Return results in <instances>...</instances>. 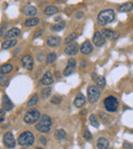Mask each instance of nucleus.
Returning a JSON list of instances; mask_svg holds the SVG:
<instances>
[{
    "label": "nucleus",
    "mask_w": 133,
    "mask_h": 149,
    "mask_svg": "<svg viewBox=\"0 0 133 149\" xmlns=\"http://www.w3.org/2000/svg\"><path fill=\"white\" fill-rule=\"evenodd\" d=\"M115 19V13L113 9H106L98 13L97 15V23L100 26H104L106 24L112 23Z\"/></svg>",
    "instance_id": "1"
},
{
    "label": "nucleus",
    "mask_w": 133,
    "mask_h": 149,
    "mask_svg": "<svg viewBox=\"0 0 133 149\" xmlns=\"http://www.w3.org/2000/svg\"><path fill=\"white\" fill-rule=\"evenodd\" d=\"M51 124L52 120L50 118V116H47V114H44V116H41L39 123L36 126V130L41 133H48L50 131V129H51Z\"/></svg>",
    "instance_id": "2"
},
{
    "label": "nucleus",
    "mask_w": 133,
    "mask_h": 149,
    "mask_svg": "<svg viewBox=\"0 0 133 149\" xmlns=\"http://www.w3.org/2000/svg\"><path fill=\"white\" fill-rule=\"evenodd\" d=\"M34 142H35V137H34L33 133L30 131L22 133L18 138V143L22 146H30V145H33Z\"/></svg>",
    "instance_id": "3"
},
{
    "label": "nucleus",
    "mask_w": 133,
    "mask_h": 149,
    "mask_svg": "<svg viewBox=\"0 0 133 149\" xmlns=\"http://www.w3.org/2000/svg\"><path fill=\"white\" fill-rule=\"evenodd\" d=\"M104 108L108 112H115L118 110L119 107V101L115 96H108L104 101Z\"/></svg>",
    "instance_id": "4"
},
{
    "label": "nucleus",
    "mask_w": 133,
    "mask_h": 149,
    "mask_svg": "<svg viewBox=\"0 0 133 149\" xmlns=\"http://www.w3.org/2000/svg\"><path fill=\"white\" fill-rule=\"evenodd\" d=\"M99 96H100V91L97 86L90 85L87 88V99L90 103L97 102V100L99 99Z\"/></svg>",
    "instance_id": "5"
},
{
    "label": "nucleus",
    "mask_w": 133,
    "mask_h": 149,
    "mask_svg": "<svg viewBox=\"0 0 133 149\" xmlns=\"http://www.w3.org/2000/svg\"><path fill=\"white\" fill-rule=\"evenodd\" d=\"M40 118V112L37 109H31L24 116V122L28 125H33Z\"/></svg>",
    "instance_id": "6"
},
{
    "label": "nucleus",
    "mask_w": 133,
    "mask_h": 149,
    "mask_svg": "<svg viewBox=\"0 0 133 149\" xmlns=\"http://www.w3.org/2000/svg\"><path fill=\"white\" fill-rule=\"evenodd\" d=\"M3 144L7 147V148H13L15 146V140L13 137V133L7 132L3 136Z\"/></svg>",
    "instance_id": "7"
},
{
    "label": "nucleus",
    "mask_w": 133,
    "mask_h": 149,
    "mask_svg": "<svg viewBox=\"0 0 133 149\" xmlns=\"http://www.w3.org/2000/svg\"><path fill=\"white\" fill-rule=\"evenodd\" d=\"M21 63L26 70H33V66H34V59L31 55H24L21 59Z\"/></svg>",
    "instance_id": "8"
},
{
    "label": "nucleus",
    "mask_w": 133,
    "mask_h": 149,
    "mask_svg": "<svg viewBox=\"0 0 133 149\" xmlns=\"http://www.w3.org/2000/svg\"><path fill=\"white\" fill-rule=\"evenodd\" d=\"M76 70V60L74 58H69L68 60V64H66V68L64 70V76H70Z\"/></svg>",
    "instance_id": "9"
},
{
    "label": "nucleus",
    "mask_w": 133,
    "mask_h": 149,
    "mask_svg": "<svg viewBox=\"0 0 133 149\" xmlns=\"http://www.w3.org/2000/svg\"><path fill=\"white\" fill-rule=\"evenodd\" d=\"M92 42L96 47H102L104 44V36L102 34V32L96 31L92 37Z\"/></svg>",
    "instance_id": "10"
},
{
    "label": "nucleus",
    "mask_w": 133,
    "mask_h": 149,
    "mask_svg": "<svg viewBox=\"0 0 133 149\" xmlns=\"http://www.w3.org/2000/svg\"><path fill=\"white\" fill-rule=\"evenodd\" d=\"M78 50H79V45H78L77 43H73L66 46V49H64V53H66V55L73 56L78 53Z\"/></svg>",
    "instance_id": "11"
},
{
    "label": "nucleus",
    "mask_w": 133,
    "mask_h": 149,
    "mask_svg": "<svg viewBox=\"0 0 133 149\" xmlns=\"http://www.w3.org/2000/svg\"><path fill=\"white\" fill-rule=\"evenodd\" d=\"M52 83H53L52 74H51V72L48 70V72H46L45 74H43V77L41 78V80H40V84L43 85V86H49V85H51Z\"/></svg>",
    "instance_id": "12"
},
{
    "label": "nucleus",
    "mask_w": 133,
    "mask_h": 149,
    "mask_svg": "<svg viewBox=\"0 0 133 149\" xmlns=\"http://www.w3.org/2000/svg\"><path fill=\"white\" fill-rule=\"evenodd\" d=\"M38 13V9L33 5H26L23 7V13L27 17H35Z\"/></svg>",
    "instance_id": "13"
},
{
    "label": "nucleus",
    "mask_w": 133,
    "mask_h": 149,
    "mask_svg": "<svg viewBox=\"0 0 133 149\" xmlns=\"http://www.w3.org/2000/svg\"><path fill=\"white\" fill-rule=\"evenodd\" d=\"M2 108L6 111H10L13 108V103L7 95H3L2 97Z\"/></svg>",
    "instance_id": "14"
},
{
    "label": "nucleus",
    "mask_w": 133,
    "mask_h": 149,
    "mask_svg": "<svg viewBox=\"0 0 133 149\" xmlns=\"http://www.w3.org/2000/svg\"><path fill=\"white\" fill-rule=\"evenodd\" d=\"M92 50H93V47H92L91 43H90L89 41H85L81 45V47H80V51H81V53L84 54V55L90 54L92 52Z\"/></svg>",
    "instance_id": "15"
},
{
    "label": "nucleus",
    "mask_w": 133,
    "mask_h": 149,
    "mask_svg": "<svg viewBox=\"0 0 133 149\" xmlns=\"http://www.w3.org/2000/svg\"><path fill=\"white\" fill-rule=\"evenodd\" d=\"M102 34L106 38H108V39H112V40H116L119 38V33L118 32H114L110 29H102Z\"/></svg>",
    "instance_id": "16"
},
{
    "label": "nucleus",
    "mask_w": 133,
    "mask_h": 149,
    "mask_svg": "<svg viewBox=\"0 0 133 149\" xmlns=\"http://www.w3.org/2000/svg\"><path fill=\"white\" fill-rule=\"evenodd\" d=\"M60 42H62L60 37H58V36H50L47 39V41H46V44L49 47H56V46L60 45Z\"/></svg>",
    "instance_id": "17"
},
{
    "label": "nucleus",
    "mask_w": 133,
    "mask_h": 149,
    "mask_svg": "<svg viewBox=\"0 0 133 149\" xmlns=\"http://www.w3.org/2000/svg\"><path fill=\"white\" fill-rule=\"evenodd\" d=\"M96 145H97L98 149H108V146H110V142L106 138L104 137H99L97 139V142H96Z\"/></svg>",
    "instance_id": "18"
},
{
    "label": "nucleus",
    "mask_w": 133,
    "mask_h": 149,
    "mask_svg": "<svg viewBox=\"0 0 133 149\" xmlns=\"http://www.w3.org/2000/svg\"><path fill=\"white\" fill-rule=\"evenodd\" d=\"M20 34H21V30L18 29V28H13V29H10L6 34H5L4 38L5 39H13V38L20 36Z\"/></svg>",
    "instance_id": "19"
},
{
    "label": "nucleus",
    "mask_w": 133,
    "mask_h": 149,
    "mask_svg": "<svg viewBox=\"0 0 133 149\" xmlns=\"http://www.w3.org/2000/svg\"><path fill=\"white\" fill-rule=\"evenodd\" d=\"M85 101H86L85 96L82 93H79L76 96L75 100H74V105H75L76 107H82V106L85 104Z\"/></svg>",
    "instance_id": "20"
},
{
    "label": "nucleus",
    "mask_w": 133,
    "mask_h": 149,
    "mask_svg": "<svg viewBox=\"0 0 133 149\" xmlns=\"http://www.w3.org/2000/svg\"><path fill=\"white\" fill-rule=\"evenodd\" d=\"M18 41L15 39H6L4 42H2V45H1V47H2V49H9V48H13L15 47V45H17Z\"/></svg>",
    "instance_id": "21"
},
{
    "label": "nucleus",
    "mask_w": 133,
    "mask_h": 149,
    "mask_svg": "<svg viewBox=\"0 0 133 149\" xmlns=\"http://www.w3.org/2000/svg\"><path fill=\"white\" fill-rule=\"evenodd\" d=\"M13 65L10 63H4L2 64V65L0 66V74H1V76H4L5 74H8V72H10L11 70H13Z\"/></svg>",
    "instance_id": "22"
},
{
    "label": "nucleus",
    "mask_w": 133,
    "mask_h": 149,
    "mask_svg": "<svg viewBox=\"0 0 133 149\" xmlns=\"http://www.w3.org/2000/svg\"><path fill=\"white\" fill-rule=\"evenodd\" d=\"M133 9V3L131 2H127V3H124V4L120 5L118 7V10L120 13H129Z\"/></svg>",
    "instance_id": "23"
},
{
    "label": "nucleus",
    "mask_w": 133,
    "mask_h": 149,
    "mask_svg": "<svg viewBox=\"0 0 133 149\" xmlns=\"http://www.w3.org/2000/svg\"><path fill=\"white\" fill-rule=\"evenodd\" d=\"M40 23L39 17H30V19L25 21V26L26 27H35Z\"/></svg>",
    "instance_id": "24"
},
{
    "label": "nucleus",
    "mask_w": 133,
    "mask_h": 149,
    "mask_svg": "<svg viewBox=\"0 0 133 149\" xmlns=\"http://www.w3.org/2000/svg\"><path fill=\"white\" fill-rule=\"evenodd\" d=\"M60 11V9L56 6H53V5H50V6H47L45 9H44V13L46 15H53L55 13H57Z\"/></svg>",
    "instance_id": "25"
},
{
    "label": "nucleus",
    "mask_w": 133,
    "mask_h": 149,
    "mask_svg": "<svg viewBox=\"0 0 133 149\" xmlns=\"http://www.w3.org/2000/svg\"><path fill=\"white\" fill-rule=\"evenodd\" d=\"M64 27H66V22H60V23L52 26V27L50 28V30L53 32H60V31H62V30H64Z\"/></svg>",
    "instance_id": "26"
},
{
    "label": "nucleus",
    "mask_w": 133,
    "mask_h": 149,
    "mask_svg": "<svg viewBox=\"0 0 133 149\" xmlns=\"http://www.w3.org/2000/svg\"><path fill=\"white\" fill-rule=\"evenodd\" d=\"M55 137L60 141L64 140V139H66V133L64 130H62V129H58V130L55 131Z\"/></svg>",
    "instance_id": "27"
},
{
    "label": "nucleus",
    "mask_w": 133,
    "mask_h": 149,
    "mask_svg": "<svg viewBox=\"0 0 133 149\" xmlns=\"http://www.w3.org/2000/svg\"><path fill=\"white\" fill-rule=\"evenodd\" d=\"M77 37H78V34L76 33V32H74V33L70 34V35L68 36V37H66V39H64V43L68 45V44H70V43H71V42H73L74 40H75Z\"/></svg>",
    "instance_id": "28"
},
{
    "label": "nucleus",
    "mask_w": 133,
    "mask_h": 149,
    "mask_svg": "<svg viewBox=\"0 0 133 149\" xmlns=\"http://www.w3.org/2000/svg\"><path fill=\"white\" fill-rule=\"evenodd\" d=\"M95 82H96V86L98 88H100V89L106 86V79L104 77H102V76H98L97 79L95 80Z\"/></svg>",
    "instance_id": "29"
},
{
    "label": "nucleus",
    "mask_w": 133,
    "mask_h": 149,
    "mask_svg": "<svg viewBox=\"0 0 133 149\" xmlns=\"http://www.w3.org/2000/svg\"><path fill=\"white\" fill-rule=\"evenodd\" d=\"M51 94V88H44L41 90V97L42 99H47L49 97V95Z\"/></svg>",
    "instance_id": "30"
},
{
    "label": "nucleus",
    "mask_w": 133,
    "mask_h": 149,
    "mask_svg": "<svg viewBox=\"0 0 133 149\" xmlns=\"http://www.w3.org/2000/svg\"><path fill=\"white\" fill-rule=\"evenodd\" d=\"M55 60H56V54L55 53H53V52H50V53L47 54V56H46V62H47L48 64L53 63Z\"/></svg>",
    "instance_id": "31"
},
{
    "label": "nucleus",
    "mask_w": 133,
    "mask_h": 149,
    "mask_svg": "<svg viewBox=\"0 0 133 149\" xmlns=\"http://www.w3.org/2000/svg\"><path fill=\"white\" fill-rule=\"evenodd\" d=\"M89 120H90V124L94 127V128H99V122H98L97 118H96L94 114H91L89 116Z\"/></svg>",
    "instance_id": "32"
},
{
    "label": "nucleus",
    "mask_w": 133,
    "mask_h": 149,
    "mask_svg": "<svg viewBox=\"0 0 133 149\" xmlns=\"http://www.w3.org/2000/svg\"><path fill=\"white\" fill-rule=\"evenodd\" d=\"M38 102H39V98H38V95H37V94H34V95L31 97V99L29 100V102H28V106L36 105Z\"/></svg>",
    "instance_id": "33"
},
{
    "label": "nucleus",
    "mask_w": 133,
    "mask_h": 149,
    "mask_svg": "<svg viewBox=\"0 0 133 149\" xmlns=\"http://www.w3.org/2000/svg\"><path fill=\"white\" fill-rule=\"evenodd\" d=\"M50 102H51L52 104H60V102H62V97H60V95H55L52 97V99L50 100Z\"/></svg>",
    "instance_id": "34"
},
{
    "label": "nucleus",
    "mask_w": 133,
    "mask_h": 149,
    "mask_svg": "<svg viewBox=\"0 0 133 149\" xmlns=\"http://www.w3.org/2000/svg\"><path fill=\"white\" fill-rule=\"evenodd\" d=\"M83 137H84V138H85L87 141H90V140H91V139H92V135H91V133H90V131L86 129V130L84 131Z\"/></svg>",
    "instance_id": "35"
},
{
    "label": "nucleus",
    "mask_w": 133,
    "mask_h": 149,
    "mask_svg": "<svg viewBox=\"0 0 133 149\" xmlns=\"http://www.w3.org/2000/svg\"><path fill=\"white\" fill-rule=\"evenodd\" d=\"M0 82H1V86H4L7 84V82H8V79H7L6 77H4V76H1V80H0Z\"/></svg>",
    "instance_id": "36"
},
{
    "label": "nucleus",
    "mask_w": 133,
    "mask_h": 149,
    "mask_svg": "<svg viewBox=\"0 0 133 149\" xmlns=\"http://www.w3.org/2000/svg\"><path fill=\"white\" fill-rule=\"evenodd\" d=\"M42 34H44V30H42V29L38 30V31H36L35 33H34V38L39 37V36H41Z\"/></svg>",
    "instance_id": "37"
},
{
    "label": "nucleus",
    "mask_w": 133,
    "mask_h": 149,
    "mask_svg": "<svg viewBox=\"0 0 133 149\" xmlns=\"http://www.w3.org/2000/svg\"><path fill=\"white\" fill-rule=\"evenodd\" d=\"M100 118H102V120H104V123H106L108 120H110L108 116V114H106V113H100Z\"/></svg>",
    "instance_id": "38"
},
{
    "label": "nucleus",
    "mask_w": 133,
    "mask_h": 149,
    "mask_svg": "<svg viewBox=\"0 0 133 149\" xmlns=\"http://www.w3.org/2000/svg\"><path fill=\"white\" fill-rule=\"evenodd\" d=\"M123 145H124V148L125 149H132L133 148V145L130 144L129 142H126V141H125L124 144H123Z\"/></svg>",
    "instance_id": "39"
},
{
    "label": "nucleus",
    "mask_w": 133,
    "mask_h": 149,
    "mask_svg": "<svg viewBox=\"0 0 133 149\" xmlns=\"http://www.w3.org/2000/svg\"><path fill=\"white\" fill-rule=\"evenodd\" d=\"M39 141H40V143L41 144H43V145H46V143H47V139L45 138L44 136H41L39 138Z\"/></svg>",
    "instance_id": "40"
},
{
    "label": "nucleus",
    "mask_w": 133,
    "mask_h": 149,
    "mask_svg": "<svg viewBox=\"0 0 133 149\" xmlns=\"http://www.w3.org/2000/svg\"><path fill=\"white\" fill-rule=\"evenodd\" d=\"M0 116H1V123L4 122V109L3 108H1V110H0Z\"/></svg>",
    "instance_id": "41"
},
{
    "label": "nucleus",
    "mask_w": 133,
    "mask_h": 149,
    "mask_svg": "<svg viewBox=\"0 0 133 149\" xmlns=\"http://www.w3.org/2000/svg\"><path fill=\"white\" fill-rule=\"evenodd\" d=\"M82 17H83V13H81V11H78V13H76V19H82Z\"/></svg>",
    "instance_id": "42"
},
{
    "label": "nucleus",
    "mask_w": 133,
    "mask_h": 149,
    "mask_svg": "<svg viewBox=\"0 0 133 149\" xmlns=\"http://www.w3.org/2000/svg\"><path fill=\"white\" fill-rule=\"evenodd\" d=\"M97 74H95V72H92V74H91V79L92 80H94V81H95L96 79H97Z\"/></svg>",
    "instance_id": "43"
},
{
    "label": "nucleus",
    "mask_w": 133,
    "mask_h": 149,
    "mask_svg": "<svg viewBox=\"0 0 133 149\" xmlns=\"http://www.w3.org/2000/svg\"><path fill=\"white\" fill-rule=\"evenodd\" d=\"M86 65H87V62H86V61H82L81 62V68H85Z\"/></svg>",
    "instance_id": "44"
},
{
    "label": "nucleus",
    "mask_w": 133,
    "mask_h": 149,
    "mask_svg": "<svg viewBox=\"0 0 133 149\" xmlns=\"http://www.w3.org/2000/svg\"><path fill=\"white\" fill-rule=\"evenodd\" d=\"M5 28H6V26H5V25H2V27H1V36L4 35V34H3V31L5 30Z\"/></svg>",
    "instance_id": "45"
},
{
    "label": "nucleus",
    "mask_w": 133,
    "mask_h": 149,
    "mask_svg": "<svg viewBox=\"0 0 133 149\" xmlns=\"http://www.w3.org/2000/svg\"><path fill=\"white\" fill-rule=\"evenodd\" d=\"M60 19H62V17H55V21H56V22L60 21Z\"/></svg>",
    "instance_id": "46"
},
{
    "label": "nucleus",
    "mask_w": 133,
    "mask_h": 149,
    "mask_svg": "<svg viewBox=\"0 0 133 149\" xmlns=\"http://www.w3.org/2000/svg\"><path fill=\"white\" fill-rule=\"evenodd\" d=\"M56 74L55 77H56V78H57V79H60V76H58V74H58V72H56V74Z\"/></svg>",
    "instance_id": "47"
},
{
    "label": "nucleus",
    "mask_w": 133,
    "mask_h": 149,
    "mask_svg": "<svg viewBox=\"0 0 133 149\" xmlns=\"http://www.w3.org/2000/svg\"><path fill=\"white\" fill-rule=\"evenodd\" d=\"M55 1H57V2H64V0H55Z\"/></svg>",
    "instance_id": "48"
},
{
    "label": "nucleus",
    "mask_w": 133,
    "mask_h": 149,
    "mask_svg": "<svg viewBox=\"0 0 133 149\" xmlns=\"http://www.w3.org/2000/svg\"><path fill=\"white\" fill-rule=\"evenodd\" d=\"M36 149H43V148H40V147H38V148H36Z\"/></svg>",
    "instance_id": "49"
}]
</instances>
